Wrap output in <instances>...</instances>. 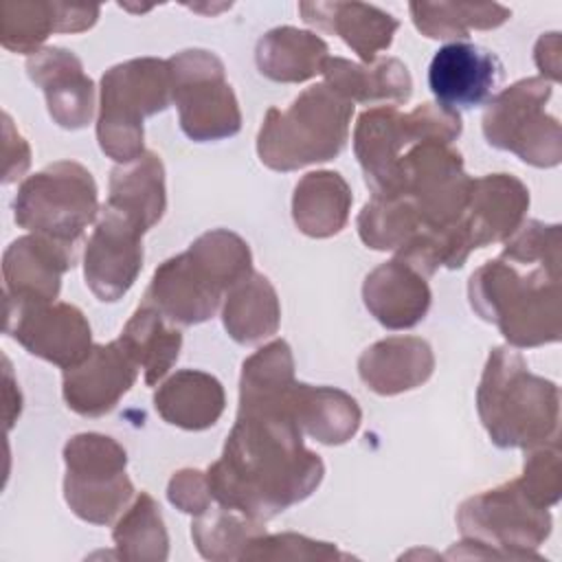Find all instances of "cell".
I'll return each instance as SVG.
<instances>
[{
  "label": "cell",
  "mask_w": 562,
  "mask_h": 562,
  "mask_svg": "<svg viewBox=\"0 0 562 562\" xmlns=\"http://www.w3.org/2000/svg\"><path fill=\"white\" fill-rule=\"evenodd\" d=\"M250 272L252 255L246 239L233 231L213 228L156 268L145 303L173 325H198L209 321L226 292Z\"/></svg>",
  "instance_id": "2"
},
{
  "label": "cell",
  "mask_w": 562,
  "mask_h": 562,
  "mask_svg": "<svg viewBox=\"0 0 562 562\" xmlns=\"http://www.w3.org/2000/svg\"><path fill=\"white\" fill-rule=\"evenodd\" d=\"M29 79L42 88L50 119L64 130H81L94 116V83L81 59L59 46H46L26 59Z\"/></svg>",
  "instance_id": "18"
},
{
  "label": "cell",
  "mask_w": 562,
  "mask_h": 562,
  "mask_svg": "<svg viewBox=\"0 0 562 562\" xmlns=\"http://www.w3.org/2000/svg\"><path fill=\"white\" fill-rule=\"evenodd\" d=\"M4 334L31 356L57 364L77 367L92 349V331L83 312L64 301L18 299L4 294Z\"/></svg>",
  "instance_id": "14"
},
{
  "label": "cell",
  "mask_w": 562,
  "mask_h": 562,
  "mask_svg": "<svg viewBox=\"0 0 562 562\" xmlns=\"http://www.w3.org/2000/svg\"><path fill=\"white\" fill-rule=\"evenodd\" d=\"M294 356L285 340H272L241 364L239 411L285 408L294 386Z\"/></svg>",
  "instance_id": "33"
},
{
  "label": "cell",
  "mask_w": 562,
  "mask_h": 562,
  "mask_svg": "<svg viewBox=\"0 0 562 562\" xmlns=\"http://www.w3.org/2000/svg\"><path fill=\"white\" fill-rule=\"evenodd\" d=\"M476 411L494 446L529 450L558 439L560 389L531 373L516 349L494 347L476 389Z\"/></svg>",
  "instance_id": "4"
},
{
  "label": "cell",
  "mask_w": 562,
  "mask_h": 562,
  "mask_svg": "<svg viewBox=\"0 0 562 562\" xmlns=\"http://www.w3.org/2000/svg\"><path fill=\"white\" fill-rule=\"evenodd\" d=\"M285 408L303 435L325 446L347 443L362 422L358 402L334 386L294 382L288 393Z\"/></svg>",
  "instance_id": "25"
},
{
  "label": "cell",
  "mask_w": 562,
  "mask_h": 562,
  "mask_svg": "<svg viewBox=\"0 0 562 562\" xmlns=\"http://www.w3.org/2000/svg\"><path fill=\"white\" fill-rule=\"evenodd\" d=\"M457 527L468 551L450 558H509L538 560L533 553L551 533L549 507L538 505L512 479L498 487L465 498L457 509Z\"/></svg>",
  "instance_id": "6"
},
{
  "label": "cell",
  "mask_w": 562,
  "mask_h": 562,
  "mask_svg": "<svg viewBox=\"0 0 562 562\" xmlns=\"http://www.w3.org/2000/svg\"><path fill=\"white\" fill-rule=\"evenodd\" d=\"M171 72V101L180 127L195 143L231 138L241 130V110L226 81L222 59L202 48H187L167 59Z\"/></svg>",
  "instance_id": "12"
},
{
  "label": "cell",
  "mask_w": 562,
  "mask_h": 562,
  "mask_svg": "<svg viewBox=\"0 0 562 562\" xmlns=\"http://www.w3.org/2000/svg\"><path fill=\"white\" fill-rule=\"evenodd\" d=\"M108 206L123 211L145 231L156 226L167 209L165 167L158 154L145 151L138 158L116 165L110 171Z\"/></svg>",
  "instance_id": "30"
},
{
  "label": "cell",
  "mask_w": 562,
  "mask_h": 562,
  "mask_svg": "<svg viewBox=\"0 0 562 562\" xmlns=\"http://www.w3.org/2000/svg\"><path fill=\"white\" fill-rule=\"evenodd\" d=\"M97 213V182L75 160H57L29 176L13 200V217L20 228L72 246L81 241Z\"/></svg>",
  "instance_id": "9"
},
{
  "label": "cell",
  "mask_w": 562,
  "mask_h": 562,
  "mask_svg": "<svg viewBox=\"0 0 562 562\" xmlns=\"http://www.w3.org/2000/svg\"><path fill=\"white\" fill-rule=\"evenodd\" d=\"M101 7L61 2H2L0 42L11 53L33 55L50 33H81L97 24Z\"/></svg>",
  "instance_id": "22"
},
{
  "label": "cell",
  "mask_w": 562,
  "mask_h": 562,
  "mask_svg": "<svg viewBox=\"0 0 562 562\" xmlns=\"http://www.w3.org/2000/svg\"><path fill=\"white\" fill-rule=\"evenodd\" d=\"M77 261V246L44 235H24L13 239L2 255L4 294L18 299L55 301L61 290V277Z\"/></svg>",
  "instance_id": "19"
},
{
  "label": "cell",
  "mask_w": 562,
  "mask_h": 562,
  "mask_svg": "<svg viewBox=\"0 0 562 562\" xmlns=\"http://www.w3.org/2000/svg\"><path fill=\"white\" fill-rule=\"evenodd\" d=\"M349 553L338 551L331 542L312 540L299 533H261L257 536L244 560H347Z\"/></svg>",
  "instance_id": "40"
},
{
  "label": "cell",
  "mask_w": 562,
  "mask_h": 562,
  "mask_svg": "<svg viewBox=\"0 0 562 562\" xmlns=\"http://www.w3.org/2000/svg\"><path fill=\"white\" fill-rule=\"evenodd\" d=\"M503 75L498 57L470 42L441 46L428 66V86L437 105L468 110L487 101Z\"/></svg>",
  "instance_id": "17"
},
{
  "label": "cell",
  "mask_w": 562,
  "mask_h": 562,
  "mask_svg": "<svg viewBox=\"0 0 562 562\" xmlns=\"http://www.w3.org/2000/svg\"><path fill=\"white\" fill-rule=\"evenodd\" d=\"M560 33H547L536 42L533 59L547 81H560Z\"/></svg>",
  "instance_id": "43"
},
{
  "label": "cell",
  "mask_w": 562,
  "mask_h": 562,
  "mask_svg": "<svg viewBox=\"0 0 562 562\" xmlns=\"http://www.w3.org/2000/svg\"><path fill=\"white\" fill-rule=\"evenodd\" d=\"M226 406L222 382L198 369H180L154 393L158 415L182 430H206L217 424Z\"/></svg>",
  "instance_id": "26"
},
{
  "label": "cell",
  "mask_w": 562,
  "mask_h": 562,
  "mask_svg": "<svg viewBox=\"0 0 562 562\" xmlns=\"http://www.w3.org/2000/svg\"><path fill=\"white\" fill-rule=\"evenodd\" d=\"M64 498L90 525H110L132 501L125 448L101 432H79L64 446Z\"/></svg>",
  "instance_id": "11"
},
{
  "label": "cell",
  "mask_w": 562,
  "mask_h": 562,
  "mask_svg": "<svg viewBox=\"0 0 562 562\" xmlns=\"http://www.w3.org/2000/svg\"><path fill=\"white\" fill-rule=\"evenodd\" d=\"M529 189L512 173H485L472 180L470 200L461 217L470 248L507 241L525 222Z\"/></svg>",
  "instance_id": "20"
},
{
  "label": "cell",
  "mask_w": 562,
  "mask_h": 562,
  "mask_svg": "<svg viewBox=\"0 0 562 562\" xmlns=\"http://www.w3.org/2000/svg\"><path fill=\"white\" fill-rule=\"evenodd\" d=\"M4 121V176L2 182H15L18 178L24 176V171L31 165V149L29 143L24 140V136L13 127L11 116L4 112L2 114Z\"/></svg>",
  "instance_id": "42"
},
{
  "label": "cell",
  "mask_w": 562,
  "mask_h": 562,
  "mask_svg": "<svg viewBox=\"0 0 562 562\" xmlns=\"http://www.w3.org/2000/svg\"><path fill=\"white\" fill-rule=\"evenodd\" d=\"M362 301L382 327L411 329L428 314L432 292L424 274L400 259H391L367 274Z\"/></svg>",
  "instance_id": "21"
},
{
  "label": "cell",
  "mask_w": 562,
  "mask_h": 562,
  "mask_svg": "<svg viewBox=\"0 0 562 562\" xmlns=\"http://www.w3.org/2000/svg\"><path fill=\"white\" fill-rule=\"evenodd\" d=\"M415 29L430 40L470 37V31H490L512 18V9L498 2H411Z\"/></svg>",
  "instance_id": "34"
},
{
  "label": "cell",
  "mask_w": 562,
  "mask_h": 562,
  "mask_svg": "<svg viewBox=\"0 0 562 562\" xmlns=\"http://www.w3.org/2000/svg\"><path fill=\"white\" fill-rule=\"evenodd\" d=\"M351 202V187L338 171H310L294 187L292 220L307 237H334L345 228Z\"/></svg>",
  "instance_id": "28"
},
{
  "label": "cell",
  "mask_w": 562,
  "mask_h": 562,
  "mask_svg": "<svg viewBox=\"0 0 562 562\" xmlns=\"http://www.w3.org/2000/svg\"><path fill=\"white\" fill-rule=\"evenodd\" d=\"M167 498L173 507H178L184 514H202L211 507V487L206 481V472L195 468L178 470L169 485H167Z\"/></svg>",
  "instance_id": "41"
},
{
  "label": "cell",
  "mask_w": 562,
  "mask_h": 562,
  "mask_svg": "<svg viewBox=\"0 0 562 562\" xmlns=\"http://www.w3.org/2000/svg\"><path fill=\"white\" fill-rule=\"evenodd\" d=\"M299 11L307 24L338 35L364 64H373L400 29L391 13L364 2H299Z\"/></svg>",
  "instance_id": "23"
},
{
  "label": "cell",
  "mask_w": 562,
  "mask_h": 562,
  "mask_svg": "<svg viewBox=\"0 0 562 562\" xmlns=\"http://www.w3.org/2000/svg\"><path fill=\"white\" fill-rule=\"evenodd\" d=\"M562 228L560 224H544L527 220L505 241L501 257L516 266H547L560 270Z\"/></svg>",
  "instance_id": "38"
},
{
  "label": "cell",
  "mask_w": 562,
  "mask_h": 562,
  "mask_svg": "<svg viewBox=\"0 0 562 562\" xmlns=\"http://www.w3.org/2000/svg\"><path fill=\"white\" fill-rule=\"evenodd\" d=\"M461 114L435 103H422L411 112L395 105H375L358 116L353 127V154L373 195L391 191L402 156L419 143H448L461 136Z\"/></svg>",
  "instance_id": "8"
},
{
  "label": "cell",
  "mask_w": 562,
  "mask_h": 562,
  "mask_svg": "<svg viewBox=\"0 0 562 562\" xmlns=\"http://www.w3.org/2000/svg\"><path fill=\"white\" fill-rule=\"evenodd\" d=\"M472 310L496 325L516 347H540L562 338L560 270L516 266L503 257L483 263L468 283Z\"/></svg>",
  "instance_id": "3"
},
{
  "label": "cell",
  "mask_w": 562,
  "mask_h": 562,
  "mask_svg": "<svg viewBox=\"0 0 562 562\" xmlns=\"http://www.w3.org/2000/svg\"><path fill=\"white\" fill-rule=\"evenodd\" d=\"M261 533H266L261 520L220 503L198 514L191 522L193 542L206 560H244L248 544Z\"/></svg>",
  "instance_id": "36"
},
{
  "label": "cell",
  "mask_w": 562,
  "mask_h": 562,
  "mask_svg": "<svg viewBox=\"0 0 562 562\" xmlns=\"http://www.w3.org/2000/svg\"><path fill=\"white\" fill-rule=\"evenodd\" d=\"M167 59L136 57L112 66L101 77L97 140L101 151L123 165L143 149V121L171 105Z\"/></svg>",
  "instance_id": "7"
},
{
  "label": "cell",
  "mask_w": 562,
  "mask_h": 562,
  "mask_svg": "<svg viewBox=\"0 0 562 562\" xmlns=\"http://www.w3.org/2000/svg\"><path fill=\"white\" fill-rule=\"evenodd\" d=\"M119 342L145 373V384H158L176 364L182 331L173 327L151 303H140L125 323Z\"/></svg>",
  "instance_id": "32"
},
{
  "label": "cell",
  "mask_w": 562,
  "mask_h": 562,
  "mask_svg": "<svg viewBox=\"0 0 562 562\" xmlns=\"http://www.w3.org/2000/svg\"><path fill=\"white\" fill-rule=\"evenodd\" d=\"M323 459L305 448L285 408L237 411L222 457L206 470L215 503L270 520L305 501L323 481Z\"/></svg>",
  "instance_id": "1"
},
{
  "label": "cell",
  "mask_w": 562,
  "mask_h": 562,
  "mask_svg": "<svg viewBox=\"0 0 562 562\" xmlns=\"http://www.w3.org/2000/svg\"><path fill=\"white\" fill-rule=\"evenodd\" d=\"M351 114V101L327 83H316L285 110L266 112L257 134L259 160L272 171H296L334 160L349 140Z\"/></svg>",
  "instance_id": "5"
},
{
  "label": "cell",
  "mask_w": 562,
  "mask_h": 562,
  "mask_svg": "<svg viewBox=\"0 0 562 562\" xmlns=\"http://www.w3.org/2000/svg\"><path fill=\"white\" fill-rule=\"evenodd\" d=\"M112 540L116 555L132 562H162L169 555V536L158 503L151 494L138 492L132 505L114 525Z\"/></svg>",
  "instance_id": "35"
},
{
  "label": "cell",
  "mask_w": 562,
  "mask_h": 562,
  "mask_svg": "<svg viewBox=\"0 0 562 562\" xmlns=\"http://www.w3.org/2000/svg\"><path fill=\"white\" fill-rule=\"evenodd\" d=\"M551 94L553 86L544 77H527L501 90L483 112L485 140L540 169L560 165L562 130L558 119L544 112Z\"/></svg>",
  "instance_id": "10"
},
{
  "label": "cell",
  "mask_w": 562,
  "mask_h": 562,
  "mask_svg": "<svg viewBox=\"0 0 562 562\" xmlns=\"http://www.w3.org/2000/svg\"><path fill=\"white\" fill-rule=\"evenodd\" d=\"M147 231L119 209L103 204L83 252V279L103 301H119L143 268V235Z\"/></svg>",
  "instance_id": "15"
},
{
  "label": "cell",
  "mask_w": 562,
  "mask_h": 562,
  "mask_svg": "<svg viewBox=\"0 0 562 562\" xmlns=\"http://www.w3.org/2000/svg\"><path fill=\"white\" fill-rule=\"evenodd\" d=\"M329 46L312 31L277 26L268 31L255 48V61L263 77L277 83H303L321 75Z\"/></svg>",
  "instance_id": "29"
},
{
  "label": "cell",
  "mask_w": 562,
  "mask_h": 562,
  "mask_svg": "<svg viewBox=\"0 0 562 562\" xmlns=\"http://www.w3.org/2000/svg\"><path fill=\"white\" fill-rule=\"evenodd\" d=\"M472 180L463 169L461 154L448 143L413 145L400 160L391 191L415 206L424 228L454 226L468 206Z\"/></svg>",
  "instance_id": "13"
},
{
  "label": "cell",
  "mask_w": 562,
  "mask_h": 562,
  "mask_svg": "<svg viewBox=\"0 0 562 562\" xmlns=\"http://www.w3.org/2000/svg\"><path fill=\"white\" fill-rule=\"evenodd\" d=\"M138 364L116 340L92 345L86 360L64 369L61 395L66 406L81 417H101L134 386Z\"/></svg>",
  "instance_id": "16"
},
{
  "label": "cell",
  "mask_w": 562,
  "mask_h": 562,
  "mask_svg": "<svg viewBox=\"0 0 562 562\" xmlns=\"http://www.w3.org/2000/svg\"><path fill=\"white\" fill-rule=\"evenodd\" d=\"M222 323L226 334L239 345H255L277 334L281 305L274 285L261 272H250L224 296Z\"/></svg>",
  "instance_id": "31"
},
{
  "label": "cell",
  "mask_w": 562,
  "mask_h": 562,
  "mask_svg": "<svg viewBox=\"0 0 562 562\" xmlns=\"http://www.w3.org/2000/svg\"><path fill=\"white\" fill-rule=\"evenodd\" d=\"M321 75L334 92L351 103H406L413 94L408 68L397 57L373 64H356L345 57H327Z\"/></svg>",
  "instance_id": "27"
},
{
  "label": "cell",
  "mask_w": 562,
  "mask_h": 562,
  "mask_svg": "<svg viewBox=\"0 0 562 562\" xmlns=\"http://www.w3.org/2000/svg\"><path fill=\"white\" fill-rule=\"evenodd\" d=\"M435 353L424 338L389 336L367 347L358 358L360 380L378 395H397L428 382Z\"/></svg>",
  "instance_id": "24"
},
{
  "label": "cell",
  "mask_w": 562,
  "mask_h": 562,
  "mask_svg": "<svg viewBox=\"0 0 562 562\" xmlns=\"http://www.w3.org/2000/svg\"><path fill=\"white\" fill-rule=\"evenodd\" d=\"M356 224L362 244L373 250H397L424 228L411 200L397 193L371 195Z\"/></svg>",
  "instance_id": "37"
},
{
  "label": "cell",
  "mask_w": 562,
  "mask_h": 562,
  "mask_svg": "<svg viewBox=\"0 0 562 562\" xmlns=\"http://www.w3.org/2000/svg\"><path fill=\"white\" fill-rule=\"evenodd\" d=\"M522 474L518 476L522 490L542 507H553L562 494V465L558 439L525 450Z\"/></svg>",
  "instance_id": "39"
}]
</instances>
